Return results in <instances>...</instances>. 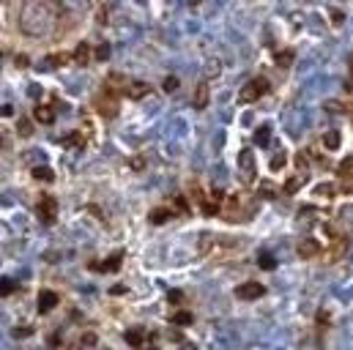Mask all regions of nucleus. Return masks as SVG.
<instances>
[{
  "label": "nucleus",
  "mask_w": 353,
  "mask_h": 350,
  "mask_svg": "<svg viewBox=\"0 0 353 350\" xmlns=\"http://www.w3.org/2000/svg\"><path fill=\"white\" fill-rule=\"evenodd\" d=\"M181 350H194V345H192V342H184V345H181Z\"/></svg>",
  "instance_id": "79ce46f5"
},
{
  "label": "nucleus",
  "mask_w": 353,
  "mask_h": 350,
  "mask_svg": "<svg viewBox=\"0 0 353 350\" xmlns=\"http://www.w3.org/2000/svg\"><path fill=\"white\" fill-rule=\"evenodd\" d=\"M323 145L329 148V151H337L339 148V132H326L323 134Z\"/></svg>",
  "instance_id": "b1692460"
},
{
  "label": "nucleus",
  "mask_w": 353,
  "mask_h": 350,
  "mask_svg": "<svg viewBox=\"0 0 353 350\" xmlns=\"http://www.w3.org/2000/svg\"><path fill=\"white\" fill-rule=\"evenodd\" d=\"M315 194H318V197H334L337 189L331 184H321V186H315Z\"/></svg>",
  "instance_id": "bb28decb"
},
{
  "label": "nucleus",
  "mask_w": 353,
  "mask_h": 350,
  "mask_svg": "<svg viewBox=\"0 0 353 350\" xmlns=\"http://www.w3.org/2000/svg\"><path fill=\"white\" fill-rule=\"evenodd\" d=\"M318 252H321V244H318L315 238H304L301 244H298V257H301V260L318 257Z\"/></svg>",
  "instance_id": "9d476101"
},
{
  "label": "nucleus",
  "mask_w": 353,
  "mask_h": 350,
  "mask_svg": "<svg viewBox=\"0 0 353 350\" xmlns=\"http://www.w3.org/2000/svg\"><path fill=\"white\" fill-rule=\"evenodd\" d=\"M145 334H148V331H145L142 326H134V328H129V331L124 334V339H126L132 347H140V350H142V347H145V345H142V339H145Z\"/></svg>",
  "instance_id": "9b49d317"
},
{
  "label": "nucleus",
  "mask_w": 353,
  "mask_h": 350,
  "mask_svg": "<svg viewBox=\"0 0 353 350\" xmlns=\"http://www.w3.org/2000/svg\"><path fill=\"white\" fill-rule=\"evenodd\" d=\"M0 115H6V118L14 115V107H11V104H3V107H0Z\"/></svg>",
  "instance_id": "4c0bfd02"
},
{
  "label": "nucleus",
  "mask_w": 353,
  "mask_h": 350,
  "mask_svg": "<svg viewBox=\"0 0 353 350\" xmlns=\"http://www.w3.org/2000/svg\"><path fill=\"white\" fill-rule=\"evenodd\" d=\"M167 301H170V304H181V301H184V293H181V290H170Z\"/></svg>",
  "instance_id": "f704fd0d"
},
{
  "label": "nucleus",
  "mask_w": 353,
  "mask_h": 350,
  "mask_svg": "<svg viewBox=\"0 0 353 350\" xmlns=\"http://www.w3.org/2000/svg\"><path fill=\"white\" fill-rule=\"evenodd\" d=\"M285 164H288V153H277V156L271 159V170H274V172H280Z\"/></svg>",
  "instance_id": "cd10ccee"
},
{
  "label": "nucleus",
  "mask_w": 353,
  "mask_h": 350,
  "mask_svg": "<svg viewBox=\"0 0 353 350\" xmlns=\"http://www.w3.org/2000/svg\"><path fill=\"white\" fill-rule=\"evenodd\" d=\"M121 260H124V254L121 252H115L112 257H107V260H93V262H88V268L91 271H99V274H110V271H118L121 268Z\"/></svg>",
  "instance_id": "423d86ee"
},
{
  "label": "nucleus",
  "mask_w": 353,
  "mask_h": 350,
  "mask_svg": "<svg viewBox=\"0 0 353 350\" xmlns=\"http://www.w3.org/2000/svg\"><path fill=\"white\" fill-rule=\"evenodd\" d=\"M268 140H271V129H268V126H257V129H255V143L257 145H268Z\"/></svg>",
  "instance_id": "4be33fe9"
},
{
  "label": "nucleus",
  "mask_w": 353,
  "mask_h": 350,
  "mask_svg": "<svg viewBox=\"0 0 353 350\" xmlns=\"http://www.w3.org/2000/svg\"><path fill=\"white\" fill-rule=\"evenodd\" d=\"M268 88H271V85H268V79H266V77H255V79H249V82L241 88L239 102H241V104H252V102H257L260 96H266Z\"/></svg>",
  "instance_id": "f03ea898"
},
{
  "label": "nucleus",
  "mask_w": 353,
  "mask_h": 350,
  "mask_svg": "<svg viewBox=\"0 0 353 350\" xmlns=\"http://www.w3.org/2000/svg\"><path fill=\"white\" fill-rule=\"evenodd\" d=\"M331 19H334V25H342V11H331Z\"/></svg>",
  "instance_id": "58836bf2"
},
{
  "label": "nucleus",
  "mask_w": 353,
  "mask_h": 350,
  "mask_svg": "<svg viewBox=\"0 0 353 350\" xmlns=\"http://www.w3.org/2000/svg\"><path fill=\"white\" fill-rule=\"evenodd\" d=\"M257 266H260L263 271H274V268H277V260H274V254H266V252H263L260 257H257Z\"/></svg>",
  "instance_id": "393cba45"
},
{
  "label": "nucleus",
  "mask_w": 353,
  "mask_h": 350,
  "mask_svg": "<svg viewBox=\"0 0 353 350\" xmlns=\"http://www.w3.org/2000/svg\"><path fill=\"white\" fill-rule=\"evenodd\" d=\"M194 107H198V110H206L208 107V85L206 82L198 85V91H194Z\"/></svg>",
  "instance_id": "a211bd4d"
},
{
  "label": "nucleus",
  "mask_w": 353,
  "mask_h": 350,
  "mask_svg": "<svg viewBox=\"0 0 353 350\" xmlns=\"http://www.w3.org/2000/svg\"><path fill=\"white\" fill-rule=\"evenodd\" d=\"M296 164L301 167V170H304V167H307V151H301V153H298V156H296Z\"/></svg>",
  "instance_id": "e433bc0d"
},
{
  "label": "nucleus",
  "mask_w": 353,
  "mask_h": 350,
  "mask_svg": "<svg viewBox=\"0 0 353 350\" xmlns=\"http://www.w3.org/2000/svg\"><path fill=\"white\" fill-rule=\"evenodd\" d=\"M85 134L88 132H71L69 137H63V145L66 148H85Z\"/></svg>",
  "instance_id": "f3484780"
},
{
  "label": "nucleus",
  "mask_w": 353,
  "mask_h": 350,
  "mask_svg": "<svg viewBox=\"0 0 353 350\" xmlns=\"http://www.w3.org/2000/svg\"><path fill=\"white\" fill-rule=\"evenodd\" d=\"M17 290V285L11 279H0V298H3V295H11Z\"/></svg>",
  "instance_id": "c756f323"
},
{
  "label": "nucleus",
  "mask_w": 353,
  "mask_h": 350,
  "mask_svg": "<svg viewBox=\"0 0 353 350\" xmlns=\"http://www.w3.org/2000/svg\"><path fill=\"white\" fill-rule=\"evenodd\" d=\"M239 164H241V170L247 172V175H244V181L252 184V181H255V156H252V151H241Z\"/></svg>",
  "instance_id": "6e6552de"
},
{
  "label": "nucleus",
  "mask_w": 353,
  "mask_h": 350,
  "mask_svg": "<svg viewBox=\"0 0 353 350\" xmlns=\"http://www.w3.org/2000/svg\"><path fill=\"white\" fill-rule=\"evenodd\" d=\"M274 194H277V192H274V186H271V184H263V186H260V197H263V200H277Z\"/></svg>",
  "instance_id": "7c9ffc66"
},
{
  "label": "nucleus",
  "mask_w": 353,
  "mask_h": 350,
  "mask_svg": "<svg viewBox=\"0 0 353 350\" xmlns=\"http://www.w3.org/2000/svg\"><path fill=\"white\" fill-rule=\"evenodd\" d=\"M36 211H38V219H42L44 225H55V222H58V203H55V197H42Z\"/></svg>",
  "instance_id": "20e7f679"
},
{
  "label": "nucleus",
  "mask_w": 353,
  "mask_h": 350,
  "mask_svg": "<svg viewBox=\"0 0 353 350\" xmlns=\"http://www.w3.org/2000/svg\"><path fill=\"white\" fill-rule=\"evenodd\" d=\"M71 60L77 66H88V60H91V44H77V50H74Z\"/></svg>",
  "instance_id": "ddd939ff"
},
{
  "label": "nucleus",
  "mask_w": 353,
  "mask_h": 350,
  "mask_svg": "<svg viewBox=\"0 0 353 350\" xmlns=\"http://www.w3.org/2000/svg\"><path fill=\"white\" fill-rule=\"evenodd\" d=\"M318 323H321V326H326V323H329V312H321V315H318Z\"/></svg>",
  "instance_id": "a19ab883"
},
{
  "label": "nucleus",
  "mask_w": 353,
  "mask_h": 350,
  "mask_svg": "<svg viewBox=\"0 0 353 350\" xmlns=\"http://www.w3.org/2000/svg\"><path fill=\"white\" fill-rule=\"evenodd\" d=\"M236 295L244 301H255V298H263L266 295V285H260V282H244V285L236 287Z\"/></svg>",
  "instance_id": "39448f33"
},
{
  "label": "nucleus",
  "mask_w": 353,
  "mask_h": 350,
  "mask_svg": "<svg viewBox=\"0 0 353 350\" xmlns=\"http://www.w3.org/2000/svg\"><path fill=\"white\" fill-rule=\"evenodd\" d=\"M148 219H151V225H165V222L173 219V211H167V208H153V211L148 213Z\"/></svg>",
  "instance_id": "dca6fc26"
},
{
  "label": "nucleus",
  "mask_w": 353,
  "mask_h": 350,
  "mask_svg": "<svg viewBox=\"0 0 353 350\" xmlns=\"http://www.w3.org/2000/svg\"><path fill=\"white\" fill-rule=\"evenodd\" d=\"M142 350H156V347H142Z\"/></svg>",
  "instance_id": "c03bdc74"
},
{
  "label": "nucleus",
  "mask_w": 353,
  "mask_h": 350,
  "mask_svg": "<svg viewBox=\"0 0 353 350\" xmlns=\"http://www.w3.org/2000/svg\"><path fill=\"white\" fill-rule=\"evenodd\" d=\"M345 246H348V238H345V235H337V238H334V249H329V262L337 260L339 254L345 252Z\"/></svg>",
  "instance_id": "aec40b11"
},
{
  "label": "nucleus",
  "mask_w": 353,
  "mask_h": 350,
  "mask_svg": "<svg viewBox=\"0 0 353 350\" xmlns=\"http://www.w3.org/2000/svg\"><path fill=\"white\" fill-rule=\"evenodd\" d=\"M304 181H307V178H304V175H296V178H290L288 184H285V192H288V194L298 192V189H301V186H304Z\"/></svg>",
  "instance_id": "a878e982"
},
{
  "label": "nucleus",
  "mask_w": 353,
  "mask_h": 350,
  "mask_svg": "<svg viewBox=\"0 0 353 350\" xmlns=\"http://www.w3.org/2000/svg\"><path fill=\"white\" fill-rule=\"evenodd\" d=\"M290 60H293V52H277V66H280V69H288L290 66Z\"/></svg>",
  "instance_id": "c85d7f7f"
},
{
  "label": "nucleus",
  "mask_w": 353,
  "mask_h": 350,
  "mask_svg": "<svg viewBox=\"0 0 353 350\" xmlns=\"http://www.w3.org/2000/svg\"><path fill=\"white\" fill-rule=\"evenodd\" d=\"M58 293L55 290H42L38 293V312L42 315H47V312H52V309L58 307Z\"/></svg>",
  "instance_id": "0eeeda50"
},
{
  "label": "nucleus",
  "mask_w": 353,
  "mask_h": 350,
  "mask_svg": "<svg viewBox=\"0 0 353 350\" xmlns=\"http://www.w3.org/2000/svg\"><path fill=\"white\" fill-rule=\"evenodd\" d=\"M33 115H36L38 123H52V120H55V110H52L50 104H38Z\"/></svg>",
  "instance_id": "4468645a"
},
{
  "label": "nucleus",
  "mask_w": 353,
  "mask_h": 350,
  "mask_svg": "<svg viewBox=\"0 0 353 350\" xmlns=\"http://www.w3.org/2000/svg\"><path fill=\"white\" fill-rule=\"evenodd\" d=\"M71 63V55L69 52H55V55H47L44 66H50V69H60V66H69Z\"/></svg>",
  "instance_id": "f8f14e48"
},
{
  "label": "nucleus",
  "mask_w": 353,
  "mask_h": 350,
  "mask_svg": "<svg viewBox=\"0 0 353 350\" xmlns=\"http://www.w3.org/2000/svg\"><path fill=\"white\" fill-rule=\"evenodd\" d=\"M175 208H178L181 213H189V205H186V200H184V197H175Z\"/></svg>",
  "instance_id": "c9c22d12"
},
{
  "label": "nucleus",
  "mask_w": 353,
  "mask_h": 350,
  "mask_svg": "<svg viewBox=\"0 0 353 350\" xmlns=\"http://www.w3.org/2000/svg\"><path fill=\"white\" fill-rule=\"evenodd\" d=\"M148 93H151V85H148V82H140V79H132V82H129V88H126V96L134 99V102H137V99H145Z\"/></svg>",
  "instance_id": "1a4fd4ad"
},
{
  "label": "nucleus",
  "mask_w": 353,
  "mask_h": 350,
  "mask_svg": "<svg viewBox=\"0 0 353 350\" xmlns=\"http://www.w3.org/2000/svg\"><path fill=\"white\" fill-rule=\"evenodd\" d=\"M11 334H14L17 339H22V336H30V334H33V326H17Z\"/></svg>",
  "instance_id": "2f4dec72"
},
{
  "label": "nucleus",
  "mask_w": 353,
  "mask_h": 350,
  "mask_svg": "<svg viewBox=\"0 0 353 350\" xmlns=\"http://www.w3.org/2000/svg\"><path fill=\"white\" fill-rule=\"evenodd\" d=\"M107 55H110V50H107V47H99V50H96V58L99 60H104Z\"/></svg>",
  "instance_id": "ea45409f"
},
{
  "label": "nucleus",
  "mask_w": 353,
  "mask_h": 350,
  "mask_svg": "<svg viewBox=\"0 0 353 350\" xmlns=\"http://www.w3.org/2000/svg\"><path fill=\"white\" fill-rule=\"evenodd\" d=\"M219 213L227 222H247V216L255 213V205L247 200V194H230V197H225Z\"/></svg>",
  "instance_id": "f257e3e1"
},
{
  "label": "nucleus",
  "mask_w": 353,
  "mask_h": 350,
  "mask_svg": "<svg viewBox=\"0 0 353 350\" xmlns=\"http://www.w3.org/2000/svg\"><path fill=\"white\" fill-rule=\"evenodd\" d=\"M33 178H36V181H47V184H52V181H55V172H52L50 167H36V170H33Z\"/></svg>",
  "instance_id": "5701e85b"
},
{
  "label": "nucleus",
  "mask_w": 353,
  "mask_h": 350,
  "mask_svg": "<svg viewBox=\"0 0 353 350\" xmlns=\"http://www.w3.org/2000/svg\"><path fill=\"white\" fill-rule=\"evenodd\" d=\"M96 110H99L104 118H115V115H118V93H115L110 85H104L101 96L96 99Z\"/></svg>",
  "instance_id": "7ed1b4c3"
},
{
  "label": "nucleus",
  "mask_w": 353,
  "mask_h": 350,
  "mask_svg": "<svg viewBox=\"0 0 353 350\" xmlns=\"http://www.w3.org/2000/svg\"><path fill=\"white\" fill-rule=\"evenodd\" d=\"M337 175H339L342 181L353 178V156H345L342 161H339V167H337Z\"/></svg>",
  "instance_id": "6ab92c4d"
},
{
  "label": "nucleus",
  "mask_w": 353,
  "mask_h": 350,
  "mask_svg": "<svg viewBox=\"0 0 353 350\" xmlns=\"http://www.w3.org/2000/svg\"><path fill=\"white\" fill-rule=\"evenodd\" d=\"M170 323H173V326H192V323H194V315L186 312V309H181V312H173V315H170Z\"/></svg>",
  "instance_id": "2eb2a0df"
},
{
  "label": "nucleus",
  "mask_w": 353,
  "mask_h": 350,
  "mask_svg": "<svg viewBox=\"0 0 353 350\" xmlns=\"http://www.w3.org/2000/svg\"><path fill=\"white\" fill-rule=\"evenodd\" d=\"M189 3H192V6H198V3H203V0H189Z\"/></svg>",
  "instance_id": "37998d69"
},
{
  "label": "nucleus",
  "mask_w": 353,
  "mask_h": 350,
  "mask_svg": "<svg viewBox=\"0 0 353 350\" xmlns=\"http://www.w3.org/2000/svg\"><path fill=\"white\" fill-rule=\"evenodd\" d=\"M19 134H22V137H30V134H33L30 120H19Z\"/></svg>",
  "instance_id": "72a5a7b5"
},
{
  "label": "nucleus",
  "mask_w": 353,
  "mask_h": 350,
  "mask_svg": "<svg viewBox=\"0 0 353 350\" xmlns=\"http://www.w3.org/2000/svg\"><path fill=\"white\" fill-rule=\"evenodd\" d=\"M162 88H165V93H173L175 88H178V77H167V79H165V85H162Z\"/></svg>",
  "instance_id": "473e14b6"
},
{
  "label": "nucleus",
  "mask_w": 353,
  "mask_h": 350,
  "mask_svg": "<svg viewBox=\"0 0 353 350\" xmlns=\"http://www.w3.org/2000/svg\"><path fill=\"white\" fill-rule=\"evenodd\" d=\"M200 208H203V213H208V216H216V213H219V211H222V205H219V203H216V200H214V197H211V200H208V197H206V200H203V203H200Z\"/></svg>",
  "instance_id": "412c9836"
}]
</instances>
